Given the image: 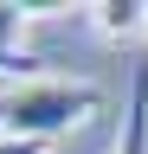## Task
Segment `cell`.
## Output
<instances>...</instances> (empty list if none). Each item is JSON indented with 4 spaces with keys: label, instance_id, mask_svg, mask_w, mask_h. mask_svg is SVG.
<instances>
[{
    "label": "cell",
    "instance_id": "7a4b0ae2",
    "mask_svg": "<svg viewBox=\"0 0 148 154\" xmlns=\"http://www.w3.org/2000/svg\"><path fill=\"white\" fill-rule=\"evenodd\" d=\"M109 154H148V64L129 71V103H122V128Z\"/></svg>",
    "mask_w": 148,
    "mask_h": 154
},
{
    "label": "cell",
    "instance_id": "277c9868",
    "mask_svg": "<svg viewBox=\"0 0 148 154\" xmlns=\"http://www.w3.org/2000/svg\"><path fill=\"white\" fill-rule=\"evenodd\" d=\"M0 154H45V148H32V141H7V135H0Z\"/></svg>",
    "mask_w": 148,
    "mask_h": 154
},
{
    "label": "cell",
    "instance_id": "6da1fadb",
    "mask_svg": "<svg viewBox=\"0 0 148 154\" xmlns=\"http://www.w3.org/2000/svg\"><path fill=\"white\" fill-rule=\"evenodd\" d=\"M97 109H103V90H97V84H65V77H20V84H7V90H0V135H7V141L52 148L58 135L84 128Z\"/></svg>",
    "mask_w": 148,
    "mask_h": 154
},
{
    "label": "cell",
    "instance_id": "3957f363",
    "mask_svg": "<svg viewBox=\"0 0 148 154\" xmlns=\"http://www.w3.org/2000/svg\"><path fill=\"white\" fill-rule=\"evenodd\" d=\"M90 26L103 38H116V45H135L148 32V0H97L90 7Z\"/></svg>",
    "mask_w": 148,
    "mask_h": 154
},
{
    "label": "cell",
    "instance_id": "5b68a950",
    "mask_svg": "<svg viewBox=\"0 0 148 154\" xmlns=\"http://www.w3.org/2000/svg\"><path fill=\"white\" fill-rule=\"evenodd\" d=\"M0 71H7V64H0Z\"/></svg>",
    "mask_w": 148,
    "mask_h": 154
}]
</instances>
